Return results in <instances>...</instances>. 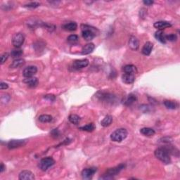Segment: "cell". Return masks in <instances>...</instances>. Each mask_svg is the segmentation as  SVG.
I'll list each match as a JSON object with an SVG mask.
<instances>
[{"instance_id": "d4e9b609", "label": "cell", "mask_w": 180, "mask_h": 180, "mask_svg": "<svg viewBox=\"0 0 180 180\" xmlns=\"http://www.w3.org/2000/svg\"><path fill=\"white\" fill-rule=\"evenodd\" d=\"M122 70L124 71L125 73H132V74H134L135 72H136L137 69L136 67L133 65H127L123 67L122 68Z\"/></svg>"}, {"instance_id": "5b68a950", "label": "cell", "mask_w": 180, "mask_h": 180, "mask_svg": "<svg viewBox=\"0 0 180 180\" xmlns=\"http://www.w3.org/2000/svg\"><path fill=\"white\" fill-rule=\"evenodd\" d=\"M124 168H125L124 164H120V165H117V166L115 167H113V168L108 169V170H106V172H105V174H103V177H101V179H112L114 176L117 175V174Z\"/></svg>"}, {"instance_id": "cb8c5ba5", "label": "cell", "mask_w": 180, "mask_h": 180, "mask_svg": "<svg viewBox=\"0 0 180 180\" xmlns=\"http://www.w3.org/2000/svg\"><path fill=\"white\" fill-rule=\"evenodd\" d=\"M112 122H113V117L110 116V115H106V116L101 120V125L103 127H108V126L111 125Z\"/></svg>"}, {"instance_id": "ba28073f", "label": "cell", "mask_w": 180, "mask_h": 180, "mask_svg": "<svg viewBox=\"0 0 180 180\" xmlns=\"http://www.w3.org/2000/svg\"><path fill=\"white\" fill-rule=\"evenodd\" d=\"M26 140L23 139H13L11 140L7 144V147L9 149H14L16 148L23 147L26 144Z\"/></svg>"}, {"instance_id": "277c9868", "label": "cell", "mask_w": 180, "mask_h": 180, "mask_svg": "<svg viewBox=\"0 0 180 180\" xmlns=\"http://www.w3.org/2000/svg\"><path fill=\"white\" fill-rule=\"evenodd\" d=\"M127 137V129L124 128H120L114 131L110 135V139L113 142H121Z\"/></svg>"}, {"instance_id": "f1b7e54d", "label": "cell", "mask_w": 180, "mask_h": 180, "mask_svg": "<svg viewBox=\"0 0 180 180\" xmlns=\"http://www.w3.org/2000/svg\"><path fill=\"white\" fill-rule=\"evenodd\" d=\"M79 129L83 130V131H86V132H90L94 131V129H95V125H94L93 123H90V124L87 125L80 127Z\"/></svg>"}, {"instance_id": "7c38bea8", "label": "cell", "mask_w": 180, "mask_h": 180, "mask_svg": "<svg viewBox=\"0 0 180 180\" xmlns=\"http://www.w3.org/2000/svg\"><path fill=\"white\" fill-rule=\"evenodd\" d=\"M19 179L21 180H33L35 179V175L31 171L23 170L19 174Z\"/></svg>"}, {"instance_id": "4fadbf2b", "label": "cell", "mask_w": 180, "mask_h": 180, "mask_svg": "<svg viewBox=\"0 0 180 180\" xmlns=\"http://www.w3.org/2000/svg\"><path fill=\"white\" fill-rule=\"evenodd\" d=\"M139 47V42L135 36H131L129 40V47L132 50L136 51Z\"/></svg>"}, {"instance_id": "e575fe53", "label": "cell", "mask_w": 180, "mask_h": 180, "mask_svg": "<svg viewBox=\"0 0 180 180\" xmlns=\"http://www.w3.org/2000/svg\"><path fill=\"white\" fill-rule=\"evenodd\" d=\"M9 58V53H4L1 56V64H4V62L8 59Z\"/></svg>"}, {"instance_id": "603a6c76", "label": "cell", "mask_w": 180, "mask_h": 180, "mask_svg": "<svg viewBox=\"0 0 180 180\" xmlns=\"http://www.w3.org/2000/svg\"><path fill=\"white\" fill-rule=\"evenodd\" d=\"M137 96L135 95V94H129V95L127 96L125 101V105H126V106H131L132 103H134L137 101Z\"/></svg>"}, {"instance_id": "f35d334b", "label": "cell", "mask_w": 180, "mask_h": 180, "mask_svg": "<svg viewBox=\"0 0 180 180\" xmlns=\"http://www.w3.org/2000/svg\"><path fill=\"white\" fill-rule=\"evenodd\" d=\"M5 170H6V167L4 166V165L3 163H1V167H0V172L1 173H2V172L4 171Z\"/></svg>"}, {"instance_id": "e0dca14e", "label": "cell", "mask_w": 180, "mask_h": 180, "mask_svg": "<svg viewBox=\"0 0 180 180\" xmlns=\"http://www.w3.org/2000/svg\"><path fill=\"white\" fill-rule=\"evenodd\" d=\"M94 48H95V45L93 43H89L86 44L83 48V50H82V54L83 55H87L90 54V53H92L94 51Z\"/></svg>"}, {"instance_id": "d6986e66", "label": "cell", "mask_w": 180, "mask_h": 180, "mask_svg": "<svg viewBox=\"0 0 180 180\" xmlns=\"http://www.w3.org/2000/svg\"><path fill=\"white\" fill-rule=\"evenodd\" d=\"M166 35H165V33H163V30H158V31H157L156 34H155V37H156V38L160 42H161V43L163 44H165L166 43V37H165Z\"/></svg>"}, {"instance_id": "8d00e7d4", "label": "cell", "mask_w": 180, "mask_h": 180, "mask_svg": "<svg viewBox=\"0 0 180 180\" xmlns=\"http://www.w3.org/2000/svg\"><path fill=\"white\" fill-rule=\"evenodd\" d=\"M8 88H9V85H7L6 83H4V82H1V83H0V89H1V90H6V89Z\"/></svg>"}, {"instance_id": "8992f818", "label": "cell", "mask_w": 180, "mask_h": 180, "mask_svg": "<svg viewBox=\"0 0 180 180\" xmlns=\"http://www.w3.org/2000/svg\"><path fill=\"white\" fill-rule=\"evenodd\" d=\"M55 160L51 157H46L42 158L39 163V167L41 170L47 171L49 167L54 165Z\"/></svg>"}, {"instance_id": "836d02e7", "label": "cell", "mask_w": 180, "mask_h": 180, "mask_svg": "<svg viewBox=\"0 0 180 180\" xmlns=\"http://www.w3.org/2000/svg\"><path fill=\"white\" fill-rule=\"evenodd\" d=\"M51 136L54 137V138H58V137L60 136V132L58 129H53L52 131H51Z\"/></svg>"}, {"instance_id": "f546056e", "label": "cell", "mask_w": 180, "mask_h": 180, "mask_svg": "<svg viewBox=\"0 0 180 180\" xmlns=\"http://www.w3.org/2000/svg\"><path fill=\"white\" fill-rule=\"evenodd\" d=\"M22 54L23 51L21 50V49H19L18 48L14 49V50H12L11 52V56L12 58H18V57L21 56Z\"/></svg>"}, {"instance_id": "2e32d148", "label": "cell", "mask_w": 180, "mask_h": 180, "mask_svg": "<svg viewBox=\"0 0 180 180\" xmlns=\"http://www.w3.org/2000/svg\"><path fill=\"white\" fill-rule=\"evenodd\" d=\"M122 80L125 84H132L134 82L135 75L132 73H125L122 75Z\"/></svg>"}, {"instance_id": "9c48e42d", "label": "cell", "mask_w": 180, "mask_h": 180, "mask_svg": "<svg viewBox=\"0 0 180 180\" xmlns=\"http://www.w3.org/2000/svg\"><path fill=\"white\" fill-rule=\"evenodd\" d=\"M89 60L88 59H80V60H76L73 63L72 68L73 70H78L80 69L83 68L87 67L89 65Z\"/></svg>"}, {"instance_id": "83f0119b", "label": "cell", "mask_w": 180, "mask_h": 180, "mask_svg": "<svg viewBox=\"0 0 180 180\" xmlns=\"http://www.w3.org/2000/svg\"><path fill=\"white\" fill-rule=\"evenodd\" d=\"M53 117L51 115H46V114H44V115H41L40 117H39V120L42 122H50L52 121Z\"/></svg>"}, {"instance_id": "8fae6325", "label": "cell", "mask_w": 180, "mask_h": 180, "mask_svg": "<svg viewBox=\"0 0 180 180\" xmlns=\"http://www.w3.org/2000/svg\"><path fill=\"white\" fill-rule=\"evenodd\" d=\"M37 68L36 66L30 65V66L27 67L24 69L23 72V75L26 78H32L33 77L34 75L37 73Z\"/></svg>"}, {"instance_id": "9a60e30c", "label": "cell", "mask_w": 180, "mask_h": 180, "mask_svg": "<svg viewBox=\"0 0 180 180\" xmlns=\"http://www.w3.org/2000/svg\"><path fill=\"white\" fill-rule=\"evenodd\" d=\"M154 27L159 30H163L167 28H170L172 26L170 23L167 22V21H158V22L155 23Z\"/></svg>"}, {"instance_id": "44dd1931", "label": "cell", "mask_w": 180, "mask_h": 180, "mask_svg": "<svg viewBox=\"0 0 180 180\" xmlns=\"http://www.w3.org/2000/svg\"><path fill=\"white\" fill-rule=\"evenodd\" d=\"M140 132L142 134L144 135V136L147 137H151L154 136L155 134V130L153 129L152 128H149V127H144L142 129H140Z\"/></svg>"}, {"instance_id": "30bf717a", "label": "cell", "mask_w": 180, "mask_h": 180, "mask_svg": "<svg viewBox=\"0 0 180 180\" xmlns=\"http://www.w3.org/2000/svg\"><path fill=\"white\" fill-rule=\"evenodd\" d=\"M97 167H90V168L84 169L82 172V177L84 179H90L93 177V175L97 172Z\"/></svg>"}, {"instance_id": "5bb4252c", "label": "cell", "mask_w": 180, "mask_h": 180, "mask_svg": "<svg viewBox=\"0 0 180 180\" xmlns=\"http://www.w3.org/2000/svg\"><path fill=\"white\" fill-rule=\"evenodd\" d=\"M153 47H154V44H153L152 42H147L142 48V53L146 55V56H149L151 54V51H152Z\"/></svg>"}, {"instance_id": "484cf974", "label": "cell", "mask_w": 180, "mask_h": 180, "mask_svg": "<svg viewBox=\"0 0 180 180\" xmlns=\"http://www.w3.org/2000/svg\"><path fill=\"white\" fill-rule=\"evenodd\" d=\"M164 105H165V106L167 108L172 110L176 109L178 106L177 103L176 102H174V101H167V100L164 101Z\"/></svg>"}, {"instance_id": "6da1fadb", "label": "cell", "mask_w": 180, "mask_h": 180, "mask_svg": "<svg viewBox=\"0 0 180 180\" xmlns=\"http://www.w3.org/2000/svg\"><path fill=\"white\" fill-rule=\"evenodd\" d=\"M155 156L160 160L162 163L165 164H170L171 163L170 153L166 147H160L156 149L154 152Z\"/></svg>"}, {"instance_id": "52a82bcc", "label": "cell", "mask_w": 180, "mask_h": 180, "mask_svg": "<svg viewBox=\"0 0 180 180\" xmlns=\"http://www.w3.org/2000/svg\"><path fill=\"white\" fill-rule=\"evenodd\" d=\"M25 41V37L24 35L21 33H16L13 36L12 38V43L13 45L16 48H20L21 46L23 45V44L24 43Z\"/></svg>"}, {"instance_id": "7402d4cb", "label": "cell", "mask_w": 180, "mask_h": 180, "mask_svg": "<svg viewBox=\"0 0 180 180\" xmlns=\"http://www.w3.org/2000/svg\"><path fill=\"white\" fill-rule=\"evenodd\" d=\"M63 28L64 30H68V31H75L78 28V25L75 22H70L64 24L63 26Z\"/></svg>"}, {"instance_id": "1f68e13d", "label": "cell", "mask_w": 180, "mask_h": 180, "mask_svg": "<svg viewBox=\"0 0 180 180\" xmlns=\"http://www.w3.org/2000/svg\"><path fill=\"white\" fill-rule=\"evenodd\" d=\"M166 40L170 41V42H174L177 40V36L176 34H170V35H166Z\"/></svg>"}, {"instance_id": "4dcf8cb0", "label": "cell", "mask_w": 180, "mask_h": 180, "mask_svg": "<svg viewBox=\"0 0 180 180\" xmlns=\"http://www.w3.org/2000/svg\"><path fill=\"white\" fill-rule=\"evenodd\" d=\"M78 40H79V37L76 35H71L67 38L68 42L70 44H75L76 42H78Z\"/></svg>"}, {"instance_id": "4316f807", "label": "cell", "mask_w": 180, "mask_h": 180, "mask_svg": "<svg viewBox=\"0 0 180 180\" xmlns=\"http://www.w3.org/2000/svg\"><path fill=\"white\" fill-rule=\"evenodd\" d=\"M68 120L71 123L74 125H78L80 121V117L78 115H75V114H71V115H69Z\"/></svg>"}, {"instance_id": "3957f363", "label": "cell", "mask_w": 180, "mask_h": 180, "mask_svg": "<svg viewBox=\"0 0 180 180\" xmlns=\"http://www.w3.org/2000/svg\"><path fill=\"white\" fill-rule=\"evenodd\" d=\"M96 97L100 101L107 103H110V104H113L116 101V97L115 95L109 93V92H103V91L98 92L96 94Z\"/></svg>"}, {"instance_id": "ffe728a7", "label": "cell", "mask_w": 180, "mask_h": 180, "mask_svg": "<svg viewBox=\"0 0 180 180\" xmlns=\"http://www.w3.org/2000/svg\"><path fill=\"white\" fill-rule=\"evenodd\" d=\"M25 63H26V61H25L24 59H23V58H18V59L14 60L13 63L9 65V68H17L23 65Z\"/></svg>"}, {"instance_id": "d590c367", "label": "cell", "mask_w": 180, "mask_h": 180, "mask_svg": "<svg viewBox=\"0 0 180 180\" xmlns=\"http://www.w3.org/2000/svg\"><path fill=\"white\" fill-rule=\"evenodd\" d=\"M44 98L51 101H53L56 99V97H55L54 95H53V94H47V95L44 96Z\"/></svg>"}, {"instance_id": "7a4b0ae2", "label": "cell", "mask_w": 180, "mask_h": 180, "mask_svg": "<svg viewBox=\"0 0 180 180\" xmlns=\"http://www.w3.org/2000/svg\"><path fill=\"white\" fill-rule=\"evenodd\" d=\"M82 35L83 38L87 41H90L93 40L96 36V32L98 30L96 28H92L87 25H82Z\"/></svg>"}, {"instance_id": "ac0fdd59", "label": "cell", "mask_w": 180, "mask_h": 180, "mask_svg": "<svg viewBox=\"0 0 180 180\" xmlns=\"http://www.w3.org/2000/svg\"><path fill=\"white\" fill-rule=\"evenodd\" d=\"M24 83H26V85H28V87H35L37 86V85H38L39 81L38 80H37V78L32 77V78H26V80H24Z\"/></svg>"}, {"instance_id": "74e56055", "label": "cell", "mask_w": 180, "mask_h": 180, "mask_svg": "<svg viewBox=\"0 0 180 180\" xmlns=\"http://www.w3.org/2000/svg\"><path fill=\"white\" fill-rule=\"evenodd\" d=\"M143 3L147 6H151L154 4V1H149V0H144L143 1Z\"/></svg>"}, {"instance_id": "d6a6232c", "label": "cell", "mask_w": 180, "mask_h": 180, "mask_svg": "<svg viewBox=\"0 0 180 180\" xmlns=\"http://www.w3.org/2000/svg\"><path fill=\"white\" fill-rule=\"evenodd\" d=\"M40 5V4L39 2H36V1H35V2H30L29 4H27L24 5V7H27V8H37V7H38Z\"/></svg>"}]
</instances>
